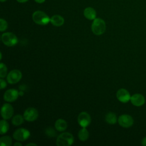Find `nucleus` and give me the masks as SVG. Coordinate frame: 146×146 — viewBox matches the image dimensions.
<instances>
[{
    "instance_id": "obj_7",
    "label": "nucleus",
    "mask_w": 146,
    "mask_h": 146,
    "mask_svg": "<svg viewBox=\"0 0 146 146\" xmlns=\"http://www.w3.org/2000/svg\"><path fill=\"white\" fill-rule=\"evenodd\" d=\"M39 113L36 109L33 107H29L27 108L23 113L25 120L28 121H33L37 119Z\"/></svg>"
},
{
    "instance_id": "obj_27",
    "label": "nucleus",
    "mask_w": 146,
    "mask_h": 146,
    "mask_svg": "<svg viewBox=\"0 0 146 146\" xmlns=\"http://www.w3.org/2000/svg\"><path fill=\"white\" fill-rule=\"evenodd\" d=\"M36 2H37V3H43V2H44V1H46V0H34Z\"/></svg>"
},
{
    "instance_id": "obj_15",
    "label": "nucleus",
    "mask_w": 146,
    "mask_h": 146,
    "mask_svg": "<svg viewBox=\"0 0 146 146\" xmlns=\"http://www.w3.org/2000/svg\"><path fill=\"white\" fill-rule=\"evenodd\" d=\"M51 23L56 27L61 26L64 22V18L59 15H54L50 18Z\"/></svg>"
},
{
    "instance_id": "obj_2",
    "label": "nucleus",
    "mask_w": 146,
    "mask_h": 146,
    "mask_svg": "<svg viewBox=\"0 0 146 146\" xmlns=\"http://www.w3.org/2000/svg\"><path fill=\"white\" fill-rule=\"evenodd\" d=\"M74 136L69 132H63L60 134L56 141L58 146H70L74 143Z\"/></svg>"
},
{
    "instance_id": "obj_14",
    "label": "nucleus",
    "mask_w": 146,
    "mask_h": 146,
    "mask_svg": "<svg viewBox=\"0 0 146 146\" xmlns=\"http://www.w3.org/2000/svg\"><path fill=\"white\" fill-rule=\"evenodd\" d=\"M83 14L85 18L89 20H94L96 17V12L95 10L91 7H86L84 10Z\"/></svg>"
},
{
    "instance_id": "obj_6",
    "label": "nucleus",
    "mask_w": 146,
    "mask_h": 146,
    "mask_svg": "<svg viewBox=\"0 0 146 146\" xmlns=\"http://www.w3.org/2000/svg\"><path fill=\"white\" fill-rule=\"evenodd\" d=\"M119 124L123 128H129L133 124V117L128 114H123L120 115L117 119Z\"/></svg>"
},
{
    "instance_id": "obj_16",
    "label": "nucleus",
    "mask_w": 146,
    "mask_h": 146,
    "mask_svg": "<svg viewBox=\"0 0 146 146\" xmlns=\"http://www.w3.org/2000/svg\"><path fill=\"white\" fill-rule=\"evenodd\" d=\"M67 127V123L64 119H59L55 123V128L58 131H64L66 129Z\"/></svg>"
},
{
    "instance_id": "obj_3",
    "label": "nucleus",
    "mask_w": 146,
    "mask_h": 146,
    "mask_svg": "<svg viewBox=\"0 0 146 146\" xmlns=\"http://www.w3.org/2000/svg\"><path fill=\"white\" fill-rule=\"evenodd\" d=\"M33 21L39 25H46L50 22V18L43 11L38 10L35 11L32 15Z\"/></svg>"
},
{
    "instance_id": "obj_4",
    "label": "nucleus",
    "mask_w": 146,
    "mask_h": 146,
    "mask_svg": "<svg viewBox=\"0 0 146 146\" xmlns=\"http://www.w3.org/2000/svg\"><path fill=\"white\" fill-rule=\"evenodd\" d=\"M1 39L3 44L9 47L13 46L18 42V39L16 35L10 32L3 33L1 35Z\"/></svg>"
},
{
    "instance_id": "obj_5",
    "label": "nucleus",
    "mask_w": 146,
    "mask_h": 146,
    "mask_svg": "<svg viewBox=\"0 0 146 146\" xmlns=\"http://www.w3.org/2000/svg\"><path fill=\"white\" fill-rule=\"evenodd\" d=\"M30 133L29 130L23 128H21L14 131L13 134V137L15 140L18 141H23L27 140L30 137Z\"/></svg>"
},
{
    "instance_id": "obj_28",
    "label": "nucleus",
    "mask_w": 146,
    "mask_h": 146,
    "mask_svg": "<svg viewBox=\"0 0 146 146\" xmlns=\"http://www.w3.org/2000/svg\"><path fill=\"white\" fill-rule=\"evenodd\" d=\"M28 1L29 0H17V1L18 2H19V3H25Z\"/></svg>"
},
{
    "instance_id": "obj_21",
    "label": "nucleus",
    "mask_w": 146,
    "mask_h": 146,
    "mask_svg": "<svg viewBox=\"0 0 146 146\" xmlns=\"http://www.w3.org/2000/svg\"><path fill=\"white\" fill-rule=\"evenodd\" d=\"M12 144V139L9 136H4L0 138V145L1 146H10Z\"/></svg>"
},
{
    "instance_id": "obj_12",
    "label": "nucleus",
    "mask_w": 146,
    "mask_h": 146,
    "mask_svg": "<svg viewBox=\"0 0 146 146\" xmlns=\"http://www.w3.org/2000/svg\"><path fill=\"white\" fill-rule=\"evenodd\" d=\"M129 92L125 88H120L116 92V98L117 100L123 103L128 102L131 99Z\"/></svg>"
},
{
    "instance_id": "obj_22",
    "label": "nucleus",
    "mask_w": 146,
    "mask_h": 146,
    "mask_svg": "<svg viewBox=\"0 0 146 146\" xmlns=\"http://www.w3.org/2000/svg\"><path fill=\"white\" fill-rule=\"evenodd\" d=\"M7 68L6 65L3 63H1V64H0V77L1 78H5L7 75Z\"/></svg>"
},
{
    "instance_id": "obj_11",
    "label": "nucleus",
    "mask_w": 146,
    "mask_h": 146,
    "mask_svg": "<svg viewBox=\"0 0 146 146\" xmlns=\"http://www.w3.org/2000/svg\"><path fill=\"white\" fill-rule=\"evenodd\" d=\"M18 91L13 88L7 90L3 94V99L7 102H13L18 98Z\"/></svg>"
},
{
    "instance_id": "obj_9",
    "label": "nucleus",
    "mask_w": 146,
    "mask_h": 146,
    "mask_svg": "<svg viewBox=\"0 0 146 146\" xmlns=\"http://www.w3.org/2000/svg\"><path fill=\"white\" fill-rule=\"evenodd\" d=\"M1 113L3 119L8 120L13 116L14 113V108L11 104L5 103L1 108Z\"/></svg>"
},
{
    "instance_id": "obj_31",
    "label": "nucleus",
    "mask_w": 146,
    "mask_h": 146,
    "mask_svg": "<svg viewBox=\"0 0 146 146\" xmlns=\"http://www.w3.org/2000/svg\"><path fill=\"white\" fill-rule=\"evenodd\" d=\"M0 1H1V2H3L6 1V0H0Z\"/></svg>"
},
{
    "instance_id": "obj_13",
    "label": "nucleus",
    "mask_w": 146,
    "mask_h": 146,
    "mask_svg": "<svg viewBox=\"0 0 146 146\" xmlns=\"http://www.w3.org/2000/svg\"><path fill=\"white\" fill-rule=\"evenodd\" d=\"M131 103L136 107H140L145 103V98L140 94H135L131 96Z\"/></svg>"
},
{
    "instance_id": "obj_26",
    "label": "nucleus",
    "mask_w": 146,
    "mask_h": 146,
    "mask_svg": "<svg viewBox=\"0 0 146 146\" xmlns=\"http://www.w3.org/2000/svg\"><path fill=\"white\" fill-rule=\"evenodd\" d=\"M141 143L142 145H144V146H146V136L143 138V139L141 140Z\"/></svg>"
},
{
    "instance_id": "obj_29",
    "label": "nucleus",
    "mask_w": 146,
    "mask_h": 146,
    "mask_svg": "<svg viewBox=\"0 0 146 146\" xmlns=\"http://www.w3.org/2000/svg\"><path fill=\"white\" fill-rule=\"evenodd\" d=\"M14 145L15 146H18V145L21 146V145H22V144H21V143H19L18 141H17V142H16Z\"/></svg>"
},
{
    "instance_id": "obj_20",
    "label": "nucleus",
    "mask_w": 146,
    "mask_h": 146,
    "mask_svg": "<svg viewBox=\"0 0 146 146\" xmlns=\"http://www.w3.org/2000/svg\"><path fill=\"white\" fill-rule=\"evenodd\" d=\"M9 129V124L5 119L2 120L0 122V134L3 135L6 133Z\"/></svg>"
},
{
    "instance_id": "obj_17",
    "label": "nucleus",
    "mask_w": 146,
    "mask_h": 146,
    "mask_svg": "<svg viewBox=\"0 0 146 146\" xmlns=\"http://www.w3.org/2000/svg\"><path fill=\"white\" fill-rule=\"evenodd\" d=\"M105 120L109 124H115L117 121V118L115 113L110 112L106 114Z\"/></svg>"
},
{
    "instance_id": "obj_8",
    "label": "nucleus",
    "mask_w": 146,
    "mask_h": 146,
    "mask_svg": "<svg viewBox=\"0 0 146 146\" xmlns=\"http://www.w3.org/2000/svg\"><path fill=\"white\" fill-rule=\"evenodd\" d=\"M22 78V73L18 70H11L7 75V82L10 84H15Z\"/></svg>"
},
{
    "instance_id": "obj_18",
    "label": "nucleus",
    "mask_w": 146,
    "mask_h": 146,
    "mask_svg": "<svg viewBox=\"0 0 146 146\" xmlns=\"http://www.w3.org/2000/svg\"><path fill=\"white\" fill-rule=\"evenodd\" d=\"M78 136L80 141H84L88 139L89 132L85 127H82V128L79 130L78 133Z\"/></svg>"
},
{
    "instance_id": "obj_24",
    "label": "nucleus",
    "mask_w": 146,
    "mask_h": 146,
    "mask_svg": "<svg viewBox=\"0 0 146 146\" xmlns=\"http://www.w3.org/2000/svg\"><path fill=\"white\" fill-rule=\"evenodd\" d=\"M7 26H8L7 22L5 19L1 18L0 19V31L1 32L4 31L7 29Z\"/></svg>"
},
{
    "instance_id": "obj_30",
    "label": "nucleus",
    "mask_w": 146,
    "mask_h": 146,
    "mask_svg": "<svg viewBox=\"0 0 146 146\" xmlns=\"http://www.w3.org/2000/svg\"><path fill=\"white\" fill-rule=\"evenodd\" d=\"M36 145V144H34V143H29V144H27L26 145V146H28V145Z\"/></svg>"
},
{
    "instance_id": "obj_10",
    "label": "nucleus",
    "mask_w": 146,
    "mask_h": 146,
    "mask_svg": "<svg viewBox=\"0 0 146 146\" xmlns=\"http://www.w3.org/2000/svg\"><path fill=\"white\" fill-rule=\"evenodd\" d=\"M91 121L90 115L86 112H80L78 116V122L82 127H86L90 125Z\"/></svg>"
},
{
    "instance_id": "obj_23",
    "label": "nucleus",
    "mask_w": 146,
    "mask_h": 146,
    "mask_svg": "<svg viewBox=\"0 0 146 146\" xmlns=\"http://www.w3.org/2000/svg\"><path fill=\"white\" fill-rule=\"evenodd\" d=\"M45 133L49 137H53L56 135V132L52 127H48L46 129Z\"/></svg>"
},
{
    "instance_id": "obj_1",
    "label": "nucleus",
    "mask_w": 146,
    "mask_h": 146,
    "mask_svg": "<svg viewBox=\"0 0 146 146\" xmlns=\"http://www.w3.org/2000/svg\"><path fill=\"white\" fill-rule=\"evenodd\" d=\"M106 29V25L103 19L100 18H96L94 19L91 25L92 33L96 35L103 34Z\"/></svg>"
},
{
    "instance_id": "obj_25",
    "label": "nucleus",
    "mask_w": 146,
    "mask_h": 146,
    "mask_svg": "<svg viewBox=\"0 0 146 146\" xmlns=\"http://www.w3.org/2000/svg\"><path fill=\"white\" fill-rule=\"evenodd\" d=\"M0 82H1V89L2 90V89H4L5 88H6V86H7V83L6 82V81L5 80H3L2 78H1L0 79Z\"/></svg>"
},
{
    "instance_id": "obj_19",
    "label": "nucleus",
    "mask_w": 146,
    "mask_h": 146,
    "mask_svg": "<svg viewBox=\"0 0 146 146\" xmlns=\"http://www.w3.org/2000/svg\"><path fill=\"white\" fill-rule=\"evenodd\" d=\"M24 119V117L21 115H16L12 117L11 122L13 125L17 126L21 125L23 123Z\"/></svg>"
}]
</instances>
